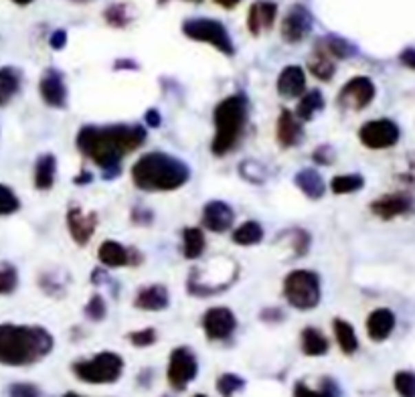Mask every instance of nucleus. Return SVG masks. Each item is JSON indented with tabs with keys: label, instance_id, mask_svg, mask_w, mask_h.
<instances>
[{
	"label": "nucleus",
	"instance_id": "obj_1",
	"mask_svg": "<svg viewBox=\"0 0 415 397\" xmlns=\"http://www.w3.org/2000/svg\"><path fill=\"white\" fill-rule=\"evenodd\" d=\"M146 142V130L140 124H87L77 132V150L104 171V179L120 175V160Z\"/></svg>",
	"mask_w": 415,
	"mask_h": 397
},
{
	"label": "nucleus",
	"instance_id": "obj_2",
	"mask_svg": "<svg viewBox=\"0 0 415 397\" xmlns=\"http://www.w3.org/2000/svg\"><path fill=\"white\" fill-rule=\"evenodd\" d=\"M53 334L39 325L0 323V365L31 367L51 355Z\"/></svg>",
	"mask_w": 415,
	"mask_h": 397
},
{
	"label": "nucleus",
	"instance_id": "obj_3",
	"mask_svg": "<svg viewBox=\"0 0 415 397\" xmlns=\"http://www.w3.org/2000/svg\"><path fill=\"white\" fill-rule=\"evenodd\" d=\"M191 179V169L184 160L167 152H146L132 167V182L146 193H164L184 186Z\"/></svg>",
	"mask_w": 415,
	"mask_h": 397
},
{
	"label": "nucleus",
	"instance_id": "obj_4",
	"mask_svg": "<svg viewBox=\"0 0 415 397\" xmlns=\"http://www.w3.org/2000/svg\"><path fill=\"white\" fill-rule=\"evenodd\" d=\"M213 122H215V136L211 142V150L215 156H225L237 146L243 128L247 124L245 96L233 94L221 100L213 111Z\"/></svg>",
	"mask_w": 415,
	"mask_h": 397
},
{
	"label": "nucleus",
	"instance_id": "obj_5",
	"mask_svg": "<svg viewBox=\"0 0 415 397\" xmlns=\"http://www.w3.org/2000/svg\"><path fill=\"white\" fill-rule=\"evenodd\" d=\"M126 363L114 351H102L89 359H79L71 365L75 379L87 385H114L122 379Z\"/></svg>",
	"mask_w": 415,
	"mask_h": 397
},
{
	"label": "nucleus",
	"instance_id": "obj_6",
	"mask_svg": "<svg viewBox=\"0 0 415 397\" xmlns=\"http://www.w3.org/2000/svg\"><path fill=\"white\" fill-rule=\"evenodd\" d=\"M284 296L296 310H312L320 304V278L312 270H294L284 280Z\"/></svg>",
	"mask_w": 415,
	"mask_h": 397
},
{
	"label": "nucleus",
	"instance_id": "obj_7",
	"mask_svg": "<svg viewBox=\"0 0 415 397\" xmlns=\"http://www.w3.org/2000/svg\"><path fill=\"white\" fill-rule=\"evenodd\" d=\"M182 33L189 39H193V41L213 45L217 51H221L227 57L235 55V45H233L229 33H227V29L219 21H213V19H189V21L182 23Z\"/></svg>",
	"mask_w": 415,
	"mask_h": 397
},
{
	"label": "nucleus",
	"instance_id": "obj_8",
	"mask_svg": "<svg viewBox=\"0 0 415 397\" xmlns=\"http://www.w3.org/2000/svg\"><path fill=\"white\" fill-rule=\"evenodd\" d=\"M199 375V361L193 349L176 347L171 351L169 365H167V381L174 391H187V387Z\"/></svg>",
	"mask_w": 415,
	"mask_h": 397
},
{
	"label": "nucleus",
	"instance_id": "obj_9",
	"mask_svg": "<svg viewBox=\"0 0 415 397\" xmlns=\"http://www.w3.org/2000/svg\"><path fill=\"white\" fill-rule=\"evenodd\" d=\"M375 98V83L365 77V75H359V77H352L348 79L343 89L339 92V98H337V104L343 109H352V111H359V109H365Z\"/></svg>",
	"mask_w": 415,
	"mask_h": 397
},
{
	"label": "nucleus",
	"instance_id": "obj_10",
	"mask_svg": "<svg viewBox=\"0 0 415 397\" xmlns=\"http://www.w3.org/2000/svg\"><path fill=\"white\" fill-rule=\"evenodd\" d=\"M203 330H205V336L209 341H219V343H225L229 341L235 330H237V319L235 314L225 308V306H215V308H209L207 312L203 314Z\"/></svg>",
	"mask_w": 415,
	"mask_h": 397
},
{
	"label": "nucleus",
	"instance_id": "obj_11",
	"mask_svg": "<svg viewBox=\"0 0 415 397\" xmlns=\"http://www.w3.org/2000/svg\"><path fill=\"white\" fill-rule=\"evenodd\" d=\"M361 142L371 150H383L389 146L397 144L399 140V126L393 120H371L359 130Z\"/></svg>",
	"mask_w": 415,
	"mask_h": 397
},
{
	"label": "nucleus",
	"instance_id": "obj_12",
	"mask_svg": "<svg viewBox=\"0 0 415 397\" xmlns=\"http://www.w3.org/2000/svg\"><path fill=\"white\" fill-rule=\"evenodd\" d=\"M39 94L43 98V102L49 108L63 109L67 108V85H65V77L63 73L55 67H47L41 81H39Z\"/></svg>",
	"mask_w": 415,
	"mask_h": 397
},
{
	"label": "nucleus",
	"instance_id": "obj_13",
	"mask_svg": "<svg viewBox=\"0 0 415 397\" xmlns=\"http://www.w3.org/2000/svg\"><path fill=\"white\" fill-rule=\"evenodd\" d=\"M312 25L314 21L308 8H304L302 4H296L290 8V12L281 21V36L286 43H300L310 35Z\"/></svg>",
	"mask_w": 415,
	"mask_h": 397
},
{
	"label": "nucleus",
	"instance_id": "obj_14",
	"mask_svg": "<svg viewBox=\"0 0 415 397\" xmlns=\"http://www.w3.org/2000/svg\"><path fill=\"white\" fill-rule=\"evenodd\" d=\"M98 259L105 268H124V266H138L142 255L134 248H126L120 242L107 239L98 250Z\"/></svg>",
	"mask_w": 415,
	"mask_h": 397
},
{
	"label": "nucleus",
	"instance_id": "obj_15",
	"mask_svg": "<svg viewBox=\"0 0 415 397\" xmlns=\"http://www.w3.org/2000/svg\"><path fill=\"white\" fill-rule=\"evenodd\" d=\"M67 227H70L71 237L77 246H87L96 233L98 215L96 213H83L81 207H71L67 211Z\"/></svg>",
	"mask_w": 415,
	"mask_h": 397
},
{
	"label": "nucleus",
	"instance_id": "obj_16",
	"mask_svg": "<svg viewBox=\"0 0 415 397\" xmlns=\"http://www.w3.org/2000/svg\"><path fill=\"white\" fill-rule=\"evenodd\" d=\"M235 211L223 201H209L203 207V225L213 233H223L233 227Z\"/></svg>",
	"mask_w": 415,
	"mask_h": 397
},
{
	"label": "nucleus",
	"instance_id": "obj_17",
	"mask_svg": "<svg viewBox=\"0 0 415 397\" xmlns=\"http://www.w3.org/2000/svg\"><path fill=\"white\" fill-rule=\"evenodd\" d=\"M277 14V4L270 0H259L249 6L247 12V29L251 35H262L264 31L272 29Z\"/></svg>",
	"mask_w": 415,
	"mask_h": 397
},
{
	"label": "nucleus",
	"instance_id": "obj_18",
	"mask_svg": "<svg viewBox=\"0 0 415 397\" xmlns=\"http://www.w3.org/2000/svg\"><path fill=\"white\" fill-rule=\"evenodd\" d=\"M276 136L279 146H284V148H294V146H298L302 142V138H304V126L296 118L294 111H290V109H281L279 111Z\"/></svg>",
	"mask_w": 415,
	"mask_h": 397
},
{
	"label": "nucleus",
	"instance_id": "obj_19",
	"mask_svg": "<svg viewBox=\"0 0 415 397\" xmlns=\"http://www.w3.org/2000/svg\"><path fill=\"white\" fill-rule=\"evenodd\" d=\"M277 94L286 100L300 98L306 92V73L300 65H288L277 75Z\"/></svg>",
	"mask_w": 415,
	"mask_h": 397
},
{
	"label": "nucleus",
	"instance_id": "obj_20",
	"mask_svg": "<svg viewBox=\"0 0 415 397\" xmlns=\"http://www.w3.org/2000/svg\"><path fill=\"white\" fill-rule=\"evenodd\" d=\"M171 304V296L169 290L162 284H152L146 288L138 290L136 298H134V306L140 310H150V312H160L164 308H169Z\"/></svg>",
	"mask_w": 415,
	"mask_h": 397
},
{
	"label": "nucleus",
	"instance_id": "obj_21",
	"mask_svg": "<svg viewBox=\"0 0 415 397\" xmlns=\"http://www.w3.org/2000/svg\"><path fill=\"white\" fill-rule=\"evenodd\" d=\"M395 328V314L389 308H377L367 319V334L373 343H383Z\"/></svg>",
	"mask_w": 415,
	"mask_h": 397
},
{
	"label": "nucleus",
	"instance_id": "obj_22",
	"mask_svg": "<svg viewBox=\"0 0 415 397\" xmlns=\"http://www.w3.org/2000/svg\"><path fill=\"white\" fill-rule=\"evenodd\" d=\"M292 397H343V391H341V385L332 377L324 375L318 379L316 387H312L304 379L296 381Z\"/></svg>",
	"mask_w": 415,
	"mask_h": 397
},
{
	"label": "nucleus",
	"instance_id": "obj_23",
	"mask_svg": "<svg viewBox=\"0 0 415 397\" xmlns=\"http://www.w3.org/2000/svg\"><path fill=\"white\" fill-rule=\"evenodd\" d=\"M412 209V199L405 195H385L371 203V211L379 219H393Z\"/></svg>",
	"mask_w": 415,
	"mask_h": 397
},
{
	"label": "nucleus",
	"instance_id": "obj_24",
	"mask_svg": "<svg viewBox=\"0 0 415 397\" xmlns=\"http://www.w3.org/2000/svg\"><path fill=\"white\" fill-rule=\"evenodd\" d=\"M23 85V73L19 67L12 65H4L0 67V108L8 106L14 96L21 92Z\"/></svg>",
	"mask_w": 415,
	"mask_h": 397
},
{
	"label": "nucleus",
	"instance_id": "obj_25",
	"mask_svg": "<svg viewBox=\"0 0 415 397\" xmlns=\"http://www.w3.org/2000/svg\"><path fill=\"white\" fill-rule=\"evenodd\" d=\"M300 349L306 357H324L330 349V343L322 330L306 326L300 334Z\"/></svg>",
	"mask_w": 415,
	"mask_h": 397
},
{
	"label": "nucleus",
	"instance_id": "obj_26",
	"mask_svg": "<svg viewBox=\"0 0 415 397\" xmlns=\"http://www.w3.org/2000/svg\"><path fill=\"white\" fill-rule=\"evenodd\" d=\"M294 182L312 201H318L324 195V181H322V177H320V173L316 169H302V171H298L296 177H294Z\"/></svg>",
	"mask_w": 415,
	"mask_h": 397
},
{
	"label": "nucleus",
	"instance_id": "obj_27",
	"mask_svg": "<svg viewBox=\"0 0 415 397\" xmlns=\"http://www.w3.org/2000/svg\"><path fill=\"white\" fill-rule=\"evenodd\" d=\"M57 175V158L53 154H41L35 162V186L39 191H49Z\"/></svg>",
	"mask_w": 415,
	"mask_h": 397
},
{
	"label": "nucleus",
	"instance_id": "obj_28",
	"mask_svg": "<svg viewBox=\"0 0 415 397\" xmlns=\"http://www.w3.org/2000/svg\"><path fill=\"white\" fill-rule=\"evenodd\" d=\"M308 69L316 79L330 81L334 75V59L320 45H316V49L312 51L310 59H308Z\"/></svg>",
	"mask_w": 415,
	"mask_h": 397
},
{
	"label": "nucleus",
	"instance_id": "obj_29",
	"mask_svg": "<svg viewBox=\"0 0 415 397\" xmlns=\"http://www.w3.org/2000/svg\"><path fill=\"white\" fill-rule=\"evenodd\" d=\"M332 330H334V336H337V343L341 347V351L345 355H354L359 351V339H357V332L350 323H346L343 319H334L332 321Z\"/></svg>",
	"mask_w": 415,
	"mask_h": 397
},
{
	"label": "nucleus",
	"instance_id": "obj_30",
	"mask_svg": "<svg viewBox=\"0 0 415 397\" xmlns=\"http://www.w3.org/2000/svg\"><path fill=\"white\" fill-rule=\"evenodd\" d=\"M205 233L199 227H187L182 233V253L187 259H197L205 252Z\"/></svg>",
	"mask_w": 415,
	"mask_h": 397
},
{
	"label": "nucleus",
	"instance_id": "obj_31",
	"mask_svg": "<svg viewBox=\"0 0 415 397\" xmlns=\"http://www.w3.org/2000/svg\"><path fill=\"white\" fill-rule=\"evenodd\" d=\"M322 108H324V96L320 94V89H310V92H306V94L300 96L298 108H296L294 114L304 124V122H310L312 116Z\"/></svg>",
	"mask_w": 415,
	"mask_h": 397
},
{
	"label": "nucleus",
	"instance_id": "obj_32",
	"mask_svg": "<svg viewBox=\"0 0 415 397\" xmlns=\"http://www.w3.org/2000/svg\"><path fill=\"white\" fill-rule=\"evenodd\" d=\"M264 239V227L257 221H245L233 231V242L240 246H255Z\"/></svg>",
	"mask_w": 415,
	"mask_h": 397
},
{
	"label": "nucleus",
	"instance_id": "obj_33",
	"mask_svg": "<svg viewBox=\"0 0 415 397\" xmlns=\"http://www.w3.org/2000/svg\"><path fill=\"white\" fill-rule=\"evenodd\" d=\"M247 381L237 373H221L215 381V389L221 397H235L245 389Z\"/></svg>",
	"mask_w": 415,
	"mask_h": 397
},
{
	"label": "nucleus",
	"instance_id": "obj_34",
	"mask_svg": "<svg viewBox=\"0 0 415 397\" xmlns=\"http://www.w3.org/2000/svg\"><path fill=\"white\" fill-rule=\"evenodd\" d=\"M318 45L332 57V59H346V57H350V55H354V47L345 41L343 36H334V35H328L324 36V39H320L318 41Z\"/></svg>",
	"mask_w": 415,
	"mask_h": 397
},
{
	"label": "nucleus",
	"instance_id": "obj_35",
	"mask_svg": "<svg viewBox=\"0 0 415 397\" xmlns=\"http://www.w3.org/2000/svg\"><path fill=\"white\" fill-rule=\"evenodd\" d=\"M365 186V179L361 175H341L334 177L330 181V189L337 195H348V193H357Z\"/></svg>",
	"mask_w": 415,
	"mask_h": 397
},
{
	"label": "nucleus",
	"instance_id": "obj_36",
	"mask_svg": "<svg viewBox=\"0 0 415 397\" xmlns=\"http://www.w3.org/2000/svg\"><path fill=\"white\" fill-rule=\"evenodd\" d=\"M393 387L399 397H415V373L414 371H397L393 377Z\"/></svg>",
	"mask_w": 415,
	"mask_h": 397
},
{
	"label": "nucleus",
	"instance_id": "obj_37",
	"mask_svg": "<svg viewBox=\"0 0 415 397\" xmlns=\"http://www.w3.org/2000/svg\"><path fill=\"white\" fill-rule=\"evenodd\" d=\"M19 286V272L12 264L0 261V294H12Z\"/></svg>",
	"mask_w": 415,
	"mask_h": 397
},
{
	"label": "nucleus",
	"instance_id": "obj_38",
	"mask_svg": "<svg viewBox=\"0 0 415 397\" xmlns=\"http://www.w3.org/2000/svg\"><path fill=\"white\" fill-rule=\"evenodd\" d=\"M21 209V201L17 197V193L0 182V217L12 215Z\"/></svg>",
	"mask_w": 415,
	"mask_h": 397
},
{
	"label": "nucleus",
	"instance_id": "obj_39",
	"mask_svg": "<svg viewBox=\"0 0 415 397\" xmlns=\"http://www.w3.org/2000/svg\"><path fill=\"white\" fill-rule=\"evenodd\" d=\"M104 17H105V21H107V25L118 27V29H122V27H126V25L130 23L128 6H126V4H122V2L107 6L104 12Z\"/></svg>",
	"mask_w": 415,
	"mask_h": 397
},
{
	"label": "nucleus",
	"instance_id": "obj_40",
	"mask_svg": "<svg viewBox=\"0 0 415 397\" xmlns=\"http://www.w3.org/2000/svg\"><path fill=\"white\" fill-rule=\"evenodd\" d=\"M85 316L89 319V321H94V323H102L105 319V314H107V306H105V300L100 296V294H94L92 298H89V302L85 304Z\"/></svg>",
	"mask_w": 415,
	"mask_h": 397
},
{
	"label": "nucleus",
	"instance_id": "obj_41",
	"mask_svg": "<svg viewBox=\"0 0 415 397\" xmlns=\"http://www.w3.org/2000/svg\"><path fill=\"white\" fill-rule=\"evenodd\" d=\"M156 339H158V334H156V330H154L152 326H148V328H140V330H134V332L128 334V341H130L136 349L152 347V345L156 343Z\"/></svg>",
	"mask_w": 415,
	"mask_h": 397
},
{
	"label": "nucleus",
	"instance_id": "obj_42",
	"mask_svg": "<svg viewBox=\"0 0 415 397\" xmlns=\"http://www.w3.org/2000/svg\"><path fill=\"white\" fill-rule=\"evenodd\" d=\"M6 397H43V391L35 383H12L6 391Z\"/></svg>",
	"mask_w": 415,
	"mask_h": 397
},
{
	"label": "nucleus",
	"instance_id": "obj_43",
	"mask_svg": "<svg viewBox=\"0 0 415 397\" xmlns=\"http://www.w3.org/2000/svg\"><path fill=\"white\" fill-rule=\"evenodd\" d=\"M292 235H294L292 246H294V250H296V255H306V253H308V248H310V235H308L306 231H302V229H294Z\"/></svg>",
	"mask_w": 415,
	"mask_h": 397
},
{
	"label": "nucleus",
	"instance_id": "obj_44",
	"mask_svg": "<svg viewBox=\"0 0 415 397\" xmlns=\"http://www.w3.org/2000/svg\"><path fill=\"white\" fill-rule=\"evenodd\" d=\"M312 160H314L316 164L328 167V164H332V160H334V150H332L330 146H318V148L314 150V154H312Z\"/></svg>",
	"mask_w": 415,
	"mask_h": 397
},
{
	"label": "nucleus",
	"instance_id": "obj_45",
	"mask_svg": "<svg viewBox=\"0 0 415 397\" xmlns=\"http://www.w3.org/2000/svg\"><path fill=\"white\" fill-rule=\"evenodd\" d=\"M132 221H134L136 225H150V223L154 221V215H152V211L146 209V207H134V209H132Z\"/></svg>",
	"mask_w": 415,
	"mask_h": 397
},
{
	"label": "nucleus",
	"instance_id": "obj_46",
	"mask_svg": "<svg viewBox=\"0 0 415 397\" xmlns=\"http://www.w3.org/2000/svg\"><path fill=\"white\" fill-rule=\"evenodd\" d=\"M144 122H146V126H150V128H158L160 124H162V120H160V111L158 109H148L146 114H144Z\"/></svg>",
	"mask_w": 415,
	"mask_h": 397
},
{
	"label": "nucleus",
	"instance_id": "obj_47",
	"mask_svg": "<svg viewBox=\"0 0 415 397\" xmlns=\"http://www.w3.org/2000/svg\"><path fill=\"white\" fill-rule=\"evenodd\" d=\"M49 43H51V47L53 49H63L65 47V43H67V33L65 31H55L53 35H51V39H49Z\"/></svg>",
	"mask_w": 415,
	"mask_h": 397
},
{
	"label": "nucleus",
	"instance_id": "obj_48",
	"mask_svg": "<svg viewBox=\"0 0 415 397\" xmlns=\"http://www.w3.org/2000/svg\"><path fill=\"white\" fill-rule=\"evenodd\" d=\"M262 321H266V323H279V321H284V312L279 310V308H274V310H264L262 312Z\"/></svg>",
	"mask_w": 415,
	"mask_h": 397
},
{
	"label": "nucleus",
	"instance_id": "obj_49",
	"mask_svg": "<svg viewBox=\"0 0 415 397\" xmlns=\"http://www.w3.org/2000/svg\"><path fill=\"white\" fill-rule=\"evenodd\" d=\"M122 67H124V69H130V72H136V69H138V63L132 61V59H118V61L114 63V69L120 72Z\"/></svg>",
	"mask_w": 415,
	"mask_h": 397
},
{
	"label": "nucleus",
	"instance_id": "obj_50",
	"mask_svg": "<svg viewBox=\"0 0 415 397\" xmlns=\"http://www.w3.org/2000/svg\"><path fill=\"white\" fill-rule=\"evenodd\" d=\"M401 61H403L407 67L415 69V49H407V51H403V53H401Z\"/></svg>",
	"mask_w": 415,
	"mask_h": 397
},
{
	"label": "nucleus",
	"instance_id": "obj_51",
	"mask_svg": "<svg viewBox=\"0 0 415 397\" xmlns=\"http://www.w3.org/2000/svg\"><path fill=\"white\" fill-rule=\"evenodd\" d=\"M138 383H144V387H150V383H152V369H144L140 373Z\"/></svg>",
	"mask_w": 415,
	"mask_h": 397
},
{
	"label": "nucleus",
	"instance_id": "obj_52",
	"mask_svg": "<svg viewBox=\"0 0 415 397\" xmlns=\"http://www.w3.org/2000/svg\"><path fill=\"white\" fill-rule=\"evenodd\" d=\"M94 181V175L92 173H87V171H81V175H77L75 179H73V182L75 184H87V182Z\"/></svg>",
	"mask_w": 415,
	"mask_h": 397
},
{
	"label": "nucleus",
	"instance_id": "obj_53",
	"mask_svg": "<svg viewBox=\"0 0 415 397\" xmlns=\"http://www.w3.org/2000/svg\"><path fill=\"white\" fill-rule=\"evenodd\" d=\"M219 6H223V8H233V6H237L242 0H215Z\"/></svg>",
	"mask_w": 415,
	"mask_h": 397
},
{
	"label": "nucleus",
	"instance_id": "obj_54",
	"mask_svg": "<svg viewBox=\"0 0 415 397\" xmlns=\"http://www.w3.org/2000/svg\"><path fill=\"white\" fill-rule=\"evenodd\" d=\"M63 397H85V396H81V394H77V391H67V394H63Z\"/></svg>",
	"mask_w": 415,
	"mask_h": 397
},
{
	"label": "nucleus",
	"instance_id": "obj_55",
	"mask_svg": "<svg viewBox=\"0 0 415 397\" xmlns=\"http://www.w3.org/2000/svg\"><path fill=\"white\" fill-rule=\"evenodd\" d=\"M12 2H17V4H21V6H27V4H31L33 0H12Z\"/></svg>",
	"mask_w": 415,
	"mask_h": 397
},
{
	"label": "nucleus",
	"instance_id": "obj_56",
	"mask_svg": "<svg viewBox=\"0 0 415 397\" xmlns=\"http://www.w3.org/2000/svg\"><path fill=\"white\" fill-rule=\"evenodd\" d=\"M191 397H209V396H205V394H195V396H191Z\"/></svg>",
	"mask_w": 415,
	"mask_h": 397
},
{
	"label": "nucleus",
	"instance_id": "obj_57",
	"mask_svg": "<svg viewBox=\"0 0 415 397\" xmlns=\"http://www.w3.org/2000/svg\"><path fill=\"white\" fill-rule=\"evenodd\" d=\"M73 2H89V0H73Z\"/></svg>",
	"mask_w": 415,
	"mask_h": 397
},
{
	"label": "nucleus",
	"instance_id": "obj_58",
	"mask_svg": "<svg viewBox=\"0 0 415 397\" xmlns=\"http://www.w3.org/2000/svg\"><path fill=\"white\" fill-rule=\"evenodd\" d=\"M162 397H173V396H162Z\"/></svg>",
	"mask_w": 415,
	"mask_h": 397
},
{
	"label": "nucleus",
	"instance_id": "obj_59",
	"mask_svg": "<svg viewBox=\"0 0 415 397\" xmlns=\"http://www.w3.org/2000/svg\"><path fill=\"white\" fill-rule=\"evenodd\" d=\"M195 2H199V0H195Z\"/></svg>",
	"mask_w": 415,
	"mask_h": 397
}]
</instances>
